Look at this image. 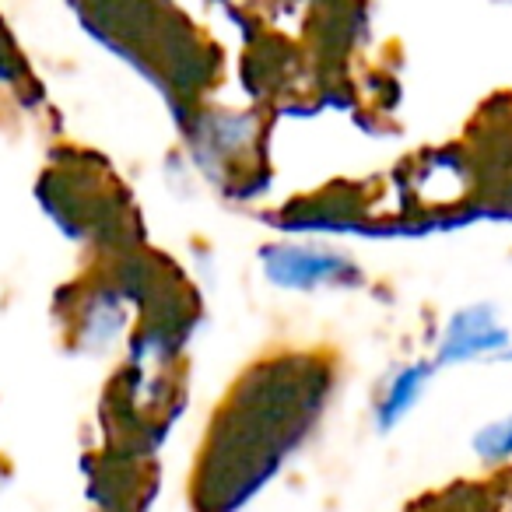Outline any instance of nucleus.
<instances>
[{"mask_svg": "<svg viewBox=\"0 0 512 512\" xmlns=\"http://www.w3.org/2000/svg\"><path fill=\"white\" fill-rule=\"evenodd\" d=\"M260 271L274 288H285V292H327V288H351L362 281V267L348 253L288 239L267 242L260 249Z\"/></svg>", "mask_w": 512, "mask_h": 512, "instance_id": "f03ea898", "label": "nucleus"}, {"mask_svg": "<svg viewBox=\"0 0 512 512\" xmlns=\"http://www.w3.org/2000/svg\"><path fill=\"white\" fill-rule=\"evenodd\" d=\"M435 372H439V365L432 358H418V362L397 365L383 379V386L376 390V400H372V418H376L379 432H393V428L411 418V411L421 404Z\"/></svg>", "mask_w": 512, "mask_h": 512, "instance_id": "20e7f679", "label": "nucleus"}, {"mask_svg": "<svg viewBox=\"0 0 512 512\" xmlns=\"http://www.w3.org/2000/svg\"><path fill=\"white\" fill-rule=\"evenodd\" d=\"M509 351L512 334L502 316L488 302H477V306H463L449 316L446 327L439 330L432 362L439 369H449V365H470L484 362V358H505Z\"/></svg>", "mask_w": 512, "mask_h": 512, "instance_id": "7ed1b4c3", "label": "nucleus"}, {"mask_svg": "<svg viewBox=\"0 0 512 512\" xmlns=\"http://www.w3.org/2000/svg\"><path fill=\"white\" fill-rule=\"evenodd\" d=\"M330 400L320 358L288 355L249 365L214 411L193 474L197 512H239L313 432Z\"/></svg>", "mask_w": 512, "mask_h": 512, "instance_id": "f257e3e1", "label": "nucleus"}, {"mask_svg": "<svg viewBox=\"0 0 512 512\" xmlns=\"http://www.w3.org/2000/svg\"><path fill=\"white\" fill-rule=\"evenodd\" d=\"M474 446V456L481 463H509L512 460V411L502 414V418L484 421L481 428L470 439Z\"/></svg>", "mask_w": 512, "mask_h": 512, "instance_id": "39448f33", "label": "nucleus"}, {"mask_svg": "<svg viewBox=\"0 0 512 512\" xmlns=\"http://www.w3.org/2000/svg\"><path fill=\"white\" fill-rule=\"evenodd\" d=\"M505 358H509V362H512V351H509V355H505Z\"/></svg>", "mask_w": 512, "mask_h": 512, "instance_id": "423d86ee", "label": "nucleus"}]
</instances>
